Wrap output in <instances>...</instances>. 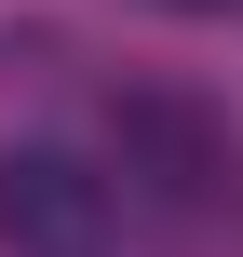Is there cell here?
I'll return each instance as SVG.
<instances>
[{"instance_id": "cell-3", "label": "cell", "mask_w": 243, "mask_h": 257, "mask_svg": "<svg viewBox=\"0 0 243 257\" xmlns=\"http://www.w3.org/2000/svg\"><path fill=\"white\" fill-rule=\"evenodd\" d=\"M162 14H243V0H162Z\"/></svg>"}, {"instance_id": "cell-2", "label": "cell", "mask_w": 243, "mask_h": 257, "mask_svg": "<svg viewBox=\"0 0 243 257\" xmlns=\"http://www.w3.org/2000/svg\"><path fill=\"white\" fill-rule=\"evenodd\" d=\"M108 149H122V176L149 190V203H216L243 163H230V122L203 108V95H176V81H135L122 108H108Z\"/></svg>"}, {"instance_id": "cell-1", "label": "cell", "mask_w": 243, "mask_h": 257, "mask_svg": "<svg viewBox=\"0 0 243 257\" xmlns=\"http://www.w3.org/2000/svg\"><path fill=\"white\" fill-rule=\"evenodd\" d=\"M122 190L81 149H0V257H108Z\"/></svg>"}]
</instances>
